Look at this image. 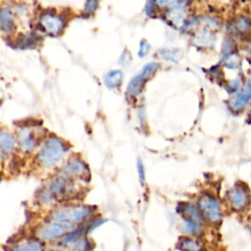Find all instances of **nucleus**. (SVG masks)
Here are the masks:
<instances>
[{
    "label": "nucleus",
    "instance_id": "obj_29",
    "mask_svg": "<svg viewBox=\"0 0 251 251\" xmlns=\"http://www.w3.org/2000/svg\"><path fill=\"white\" fill-rule=\"evenodd\" d=\"M6 156H7V155L0 149V163H2V162L4 161V159H5Z\"/></svg>",
    "mask_w": 251,
    "mask_h": 251
},
{
    "label": "nucleus",
    "instance_id": "obj_16",
    "mask_svg": "<svg viewBox=\"0 0 251 251\" xmlns=\"http://www.w3.org/2000/svg\"><path fill=\"white\" fill-rule=\"evenodd\" d=\"M180 228L186 236L190 237H198L203 232L202 223L187 218H182V221L180 223Z\"/></svg>",
    "mask_w": 251,
    "mask_h": 251
},
{
    "label": "nucleus",
    "instance_id": "obj_14",
    "mask_svg": "<svg viewBox=\"0 0 251 251\" xmlns=\"http://www.w3.org/2000/svg\"><path fill=\"white\" fill-rule=\"evenodd\" d=\"M15 12L8 6L0 9V28L4 32H11L15 28Z\"/></svg>",
    "mask_w": 251,
    "mask_h": 251
},
{
    "label": "nucleus",
    "instance_id": "obj_6",
    "mask_svg": "<svg viewBox=\"0 0 251 251\" xmlns=\"http://www.w3.org/2000/svg\"><path fill=\"white\" fill-rule=\"evenodd\" d=\"M60 172L76 181H86L90 177V170L87 164L77 156H72L62 164Z\"/></svg>",
    "mask_w": 251,
    "mask_h": 251
},
{
    "label": "nucleus",
    "instance_id": "obj_12",
    "mask_svg": "<svg viewBox=\"0 0 251 251\" xmlns=\"http://www.w3.org/2000/svg\"><path fill=\"white\" fill-rule=\"evenodd\" d=\"M226 31L230 35L248 33L251 31V18L246 15H240L226 25Z\"/></svg>",
    "mask_w": 251,
    "mask_h": 251
},
{
    "label": "nucleus",
    "instance_id": "obj_22",
    "mask_svg": "<svg viewBox=\"0 0 251 251\" xmlns=\"http://www.w3.org/2000/svg\"><path fill=\"white\" fill-rule=\"evenodd\" d=\"M234 49V41L230 36L225 37L222 44V52H221V58L222 61H224L227 56L233 53Z\"/></svg>",
    "mask_w": 251,
    "mask_h": 251
},
{
    "label": "nucleus",
    "instance_id": "obj_25",
    "mask_svg": "<svg viewBox=\"0 0 251 251\" xmlns=\"http://www.w3.org/2000/svg\"><path fill=\"white\" fill-rule=\"evenodd\" d=\"M136 170H137V176L140 183L144 184L146 181V173H145L144 164L140 158H138L136 161Z\"/></svg>",
    "mask_w": 251,
    "mask_h": 251
},
{
    "label": "nucleus",
    "instance_id": "obj_4",
    "mask_svg": "<svg viewBox=\"0 0 251 251\" xmlns=\"http://www.w3.org/2000/svg\"><path fill=\"white\" fill-rule=\"evenodd\" d=\"M76 226H77L62 224L47 218V220L41 221L34 226L32 236L43 243H56Z\"/></svg>",
    "mask_w": 251,
    "mask_h": 251
},
{
    "label": "nucleus",
    "instance_id": "obj_27",
    "mask_svg": "<svg viewBox=\"0 0 251 251\" xmlns=\"http://www.w3.org/2000/svg\"><path fill=\"white\" fill-rule=\"evenodd\" d=\"M150 49H151L150 44L146 40H142L139 45V56L145 57L150 52Z\"/></svg>",
    "mask_w": 251,
    "mask_h": 251
},
{
    "label": "nucleus",
    "instance_id": "obj_10",
    "mask_svg": "<svg viewBox=\"0 0 251 251\" xmlns=\"http://www.w3.org/2000/svg\"><path fill=\"white\" fill-rule=\"evenodd\" d=\"M228 205L235 212L244 211L250 203V196L247 188H243L241 185H235L230 188L226 193Z\"/></svg>",
    "mask_w": 251,
    "mask_h": 251
},
{
    "label": "nucleus",
    "instance_id": "obj_3",
    "mask_svg": "<svg viewBox=\"0 0 251 251\" xmlns=\"http://www.w3.org/2000/svg\"><path fill=\"white\" fill-rule=\"evenodd\" d=\"M68 153V145L57 136H49L40 144L35 161L36 165L43 171L56 169L65 162Z\"/></svg>",
    "mask_w": 251,
    "mask_h": 251
},
{
    "label": "nucleus",
    "instance_id": "obj_7",
    "mask_svg": "<svg viewBox=\"0 0 251 251\" xmlns=\"http://www.w3.org/2000/svg\"><path fill=\"white\" fill-rule=\"evenodd\" d=\"M160 68V64L157 62H151L146 64L143 69L130 80L126 87L127 95L131 97L137 96L143 89L146 81L155 74Z\"/></svg>",
    "mask_w": 251,
    "mask_h": 251
},
{
    "label": "nucleus",
    "instance_id": "obj_15",
    "mask_svg": "<svg viewBox=\"0 0 251 251\" xmlns=\"http://www.w3.org/2000/svg\"><path fill=\"white\" fill-rule=\"evenodd\" d=\"M177 213H179L182 218L191 219L200 223L204 222L201 212L196 204L192 203H179L177 205Z\"/></svg>",
    "mask_w": 251,
    "mask_h": 251
},
{
    "label": "nucleus",
    "instance_id": "obj_23",
    "mask_svg": "<svg viewBox=\"0 0 251 251\" xmlns=\"http://www.w3.org/2000/svg\"><path fill=\"white\" fill-rule=\"evenodd\" d=\"M225 66L229 70H237L240 67V57L234 52L227 56L224 61Z\"/></svg>",
    "mask_w": 251,
    "mask_h": 251
},
{
    "label": "nucleus",
    "instance_id": "obj_20",
    "mask_svg": "<svg viewBox=\"0 0 251 251\" xmlns=\"http://www.w3.org/2000/svg\"><path fill=\"white\" fill-rule=\"evenodd\" d=\"M177 248L180 251H201L199 242L190 236H182L177 242Z\"/></svg>",
    "mask_w": 251,
    "mask_h": 251
},
{
    "label": "nucleus",
    "instance_id": "obj_21",
    "mask_svg": "<svg viewBox=\"0 0 251 251\" xmlns=\"http://www.w3.org/2000/svg\"><path fill=\"white\" fill-rule=\"evenodd\" d=\"M123 81V72L120 70H115L108 73L105 76V84L109 88H117L121 85Z\"/></svg>",
    "mask_w": 251,
    "mask_h": 251
},
{
    "label": "nucleus",
    "instance_id": "obj_2",
    "mask_svg": "<svg viewBox=\"0 0 251 251\" xmlns=\"http://www.w3.org/2000/svg\"><path fill=\"white\" fill-rule=\"evenodd\" d=\"M97 215L96 208L83 203H60L48 211L47 218L62 224L79 226Z\"/></svg>",
    "mask_w": 251,
    "mask_h": 251
},
{
    "label": "nucleus",
    "instance_id": "obj_26",
    "mask_svg": "<svg viewBox=\"0 0 251 251\" xmlns=\"http://www.w3.org/2000/svg\"><path fill=\"white\" fill-rule=\"evenodd\" d=\"M99 5V0H86L84 12L86 14H92L96 11Z\"/></svg>",
    "mask_w": 251,
    "mask_h": 251
},
{
    "label": "nucleus",
    "instance_id": "obj_1",
    "mask_svg": "<svg viewBox=\"0 0 251 251\" xmlns=\"http://www.w3.org/2000/svg\"><path fill=\"white\" fill-rule=\"evenodd\" d=\"M78 181L62 172L52 176L35 193V201L42 207L52 208L63 201L73 199L78 192Z\"/></svg>",
    "mask_w": 251,
    "mask_h": 251
},
{
    "label": "nucleus",
    "instance_id": "obj_5",
    "mask_svg": "<svg viewBox=\"0 0 251 251\" xmlns=\"http://www.w3.org/2000/svg\"><path fill=\"white\" fill-rule=\"evenodd\" d=\"M197 207L199 208L204 221L211 225H218L223 219L222 206L218 198L210 193H204L199 196L197 200Z\"/></svg>",
    "mask_w": 251,
    "mask_h": 251
},
{
    "label": "nucleus",
    "instance_id": "obj_13",
    "mask_svg": "<svg viewBox=\"0 0 251 251\" xmlns=\"http://www.w3.org/2000/svg\"><path fill=\"white\" fill-rule=\"evenodd\" d=\"M251 101V76L247 79L244 86L236 93L235 97L230 102V107L233 111L242 110Z\"/></svg>",
    "mask_w": 251,
    "mask_h": 251
},
{
    "label": "nucleus",
    "instance_id": "obj_18",
    "mask_svg": "<svg viewBox=\"0 0 251 251\" xmlns=\"http://www.w3.org/2000/svg\"><path fill=\"white\" fill-rule=\"evenodd\" d=\"M194 38H195V43L203 47L212 46L215 43V35L213 33V30L207 26L200 28L196 32Z\"/></svg>",
    "mask_w": 251,
    "mask_h": 251
},
{
    "label": "nucleus",
    "instance_id": "obj_11",
    "mask_svg": "<svg viewBox=\"0 0 251 251\" xmlns=\"http://www.w3.org/2000/svg\"><path fill=\"white\" fill-rule=\"evenodd\" d=\"M45 243L34 236H28L14 242L9 251H44Z\"/></svg>",
    "mask_w": 251,
    "mask_h": 251
},
{
    "label": "nucleus",
    "instance_id": "obj_24",
    "mask_svg": "<svg viewBox=\"0 0 251 251\" xmlns=\"http://www.w3.org/2000/svg\"><path fill=\"white\" fill-rule=\"evenodd\" d=\"M160 56H162V58H164V60L167 61H176L179 59L178 57V50H175V49H164V50H160L159 51Z\"/></svg>",
    "mask_w": 251,
    "mask_h": 251
},
{
    "label": "nucleus",
    "instance_id": "obj_19",
    "mask_svg": "<svg viewBox=\"0 0 251 251\" xmlns=\"http://www.w3.org/2000/svg\"><path fill=\"white\" fill-rule=\"evenodd\" d=\"M166 18L176 27H182L187 19L184 10H178V9L168 10L166 13Z\"/></svg>",
    "mask_w": 251,
    "mask_h": 251
},
{
    "label": "nucleus",
    "instance_id": "obj_9",
    "mask_svg": "<svg viewBox=\"0 0 251 251\" xmlns=\"http://www.w3.org/2000/svg\"><path fill=\"white\" fill-rule=\"evenodd\" d=\"M41 28L48 34L56 36L62 33L65 28V20L54 12H43L39 18Z\"/></svg>",
    "mask_w": 251,
    "mask_h": 251
},
{
    "label": "nucleus",
    "instance_id": "obj_8",
    "mask_svg": "<svg viewBox=\"0 0 251 251\" xmlns=\"http://www.w3.org/2000/svg\"><path fill=\"white\" fill-rule=\"evenodd\" d=\"M17 144L25 154L32 153L38 146L39 138L36 131L30 126H23L18 130Z\"/></svg>",
    "mask_w": 251,
    "mask_h": 251
},
{
    "label": "nucleus",
    "instance_id": "obj_28",
    "mask_svg": "<svg viewBox=\"0 0 251 251\" xmlns=\"http://www.w3.org/2000/svg\"><path fill=\"white\" fill-rule=\"evenodd\" d=\"M131 61V55L128 52H124V54L121 56V60H120V64L123 66H126L130 63Z\"/></svg>",
    "mask_w": 251,
    "mask_h": 251
},
{
    "label": "nucleus",
    "instance_id": "obj_17",
    "mask_svg": "<svg viewBox=\"0 0 251 251\" xmlns=\"http://www.w3.org/2000/svg\"><path fill=\"white\" fill-rule=\"evenodd\" d=\"M17 138L6 130H0V149L6 154H11L17 147Z\"/></svg>",
    "mask_w": 251,
    "mask_h": 251
}]
</instances>
